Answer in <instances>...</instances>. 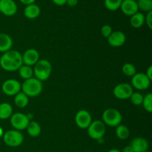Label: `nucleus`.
Instances as JSON below:
<instances>
[{"label":"nucleus","instance_id":"obj_2","mask_svg":"<svg viewBox=\"0 0 152 152\" xmlns=\"http://www.w3.org/2000/svg\"><path fill=\"white\" fill-rule=\"evenodd\" d=\"M22 92L29 97L37 96L42 91V83L37 78H31L25 80L21 86Z\"/></svg>","mask_w":152,"mask_h":152},{"label":"nucleus","instance_id":"obj_36","mask_svg":"<svg viewBox=\"0 0 152 152\" xmlns=\"http://www.w3.org/2000/svg\"><path fill=\"white\" fill-rule=\"evenodd\" d=\"M121 152H134L133 150H132V147L130 145H128V146H126L123 149V151Z\"/></svg>","mask_w":152,"mask_h":152},{"label":"nucleus","instance_id":"obj_30","mask_svg":"<svg viewBox=\"0 0 152 152\" xmlns=\"http://www.w3.org/2000/svg\"><path fill=\"white\" fill-rule=\"evenodd\" d=\"M112 33V28L109 25H105L101 28V34L105 38H108Z\"/></svg>","mask_w":152,"mask_h":152},{"label":"nucleus","instance_id":"obj_25","mask_svg":"<svg viewBox=\"0 0 152 152\" xmlns=\"http://www.w3.org/2000/svg\"><path fill=\"white\" fill-rule=\"evenodd\" d=\"M123 0H105V6L108 10L115 11L120 8Z\"/></svg>","mask_w":152,"mask_h":152},{"label":"nucleus","instance_id":"obj_35","mask_svg":"<svg viewBox=\"0 0 152 152\" xmlns=\"http://www.w3.org/2000/svg\"><path fill=\"white\" fill-rule=\"evenodd\" d=\"M22 3H23L24 4H26V5H28V4H34L36 0H19Z\"/></svg>","mask_w":152,"mask_h":152},{"label":"nucleus","instance_id":"obj_14","mask_svg":"<svg viewBox=\"0 0 152 152\" xmlns=\"http://www.w3.org/2000/svg\"><path fill=\"white\" fill-rule=\"evenodd\" d=\"M39 60V52L35 49H28L24 53L22 56V62L25 65L32 66L35 65L38 61Z\"/></svg>","mask_w":152,"mask_h":152},{"label":"nucleus","instance_id":"obj_19","mask_svg":"<svg viewBox=\"0 0 152 152\" xmlns=\"http://www.w3.org/2000/svg\"><path fill=\"white\" fill-rule=\"evenodd\" d=\"M130 23L133 28H139L142 27L145 23V16L143 13L137 12L132 15L130 19Z\"/></svg>","mask_w":152,"mask_h":152},{"label":"nucleus","instance_id":"obj_11","mask_svg":"<svg viewBox=\"0 0 152 152\" xmlns=\"http://www.w3.org/2000/svg\"><path fill=\"white\" fill-rule=\"evenodd\" d=\"M75 122L80 129H88L92 122L91 115L86 110H80L76 114Z\"/></svg>","mask_w":152,"mask_h":152},{"label":"nucleus","instance_id":"obj_6","mask_svg":"<svg viewBox=\"0 0 152 152\" xmlns=\"http://www.w3.org/2000/svg\"><path fill=\"white\" fill-rule=\"evenodd\" d=\"M88 133L92 139L97 140L102 139L105 133V125L100 120H94L88 128Z\"/></svg>","mask_w":152,"mask_h":152},{"label":"nucleus","instance_id":"obj_27","mask_svg":"<svg viewBox=\"0 0 152 152\" xmlns=\"http://www.w3.org/2000/svg\"><path fill=\"white\" fill-rule=\"evenodd\" d=\"M123 73L127 77H133L134 74H137L136 68L134 65L132 63H126L122 68Z\"/></svg>","mask_w":152,"mask_h":152},{"label":"nucleus","instance_id":"obj_21","mask_svg":"<svg viewBox=\"0 0 152 152\" xmlns=\"http://www.w3.org/2000/svg\"><path fill=\"white\" fill-rule=\"evenodd\" d=\"M28 134L32 137H37L41 133V126L37 122L31 121L27 127Z\"/></svg>","mask_w":152,"mask_h":152},{"label":"nucleus","instance_id":"obj_28","mask_svg":"<svg viewBox=\"0 0 152 152\" xmlns=\"http://www.w3.org/2000/svg\"><path fill=\"white\" fill-rule=\"evenodd\" d=\"M142 105L143 108H145V111L148 112H152V94L149 93L143 97V100H142Z\"/></svg>","mask_w":152,"mask_h":152},{"label":"nucleus","instance_id":"obj_40","mask_svg":"<svg viewBox=\"0 0 152 152\" xmlns=\"http://www.w3.org/2000/svg\"><path fill=\"white\" fill-rule=\"evenodd\" d=\"M145 152H149V151H145Z\"/></svg>","mask_w":152,"mask_h":152},{"label":"nucleus","instance_id":"obj_34","mask_svg":"<svg viewBox=\"0 0 152 152\" xmlns=\"http://www.w3.org/2000/svg\"><path fill=\"white\" fill-rule=\"evenodd\" d=\"M146 76L148 77V79H149L150 80H152V66L151 65H150L149 67H148V68L147 69V72H146Z\"/></svg>","mask_w":152,"mask_h":152},{"label":"nucleus","instance_id":"obj_24","mask_svg":"<svg viewBox=\"0 0 152 152\" xmlns=\"http://www.w3.org/2000/svg\"><path fill=\"white\" fill-rule=\"evenodd\" d=\"M116 134L117 137L120 140H126L129 137L130 134L129 129L124 125H119L117 126L116 130Z\"/></svg>","mask_w":152,"mask_h":152},{"label":"nucleus","instance_id":"obj_29","mask_svg":"<svg viewBox=\"0 0 152 152\" xmlns=\"http://www.w3.org/2000/svg\"><path fill=\"white\" fill-rule=\"evenodd\" d=\"M131 102L135 105H142V100H143V96L141 94L137 93V92H134L130 96Z\"/></svg>","mask_w":152,"mask_h":152},{"label":"nucleus","instance_id":"obj_12","mask_svg":"<svg viewBox=\"0 0 152 152\" xmlns=\"http://www.w3.org/2000/svg\"><path fill=\"white\" fill-rule=\"evenodd\" d=\"M0 12L5 16H13L17 12V5L13 0H0Z\"/></svg>","mask_w":152,"mask_h":152},{"label":"nucleus","instance_id":"obj_5","mask_svg":"<svg viewBox=\"0 0 152 152\" xmlns=\"http://www.w3.org/2000/svg\"><path fill=\"white\" fill-rule=\"evenodd\" d=\"M3 140L7 146L17 147L23 142L24 137L19 131L10 130L3 134Z\"/></svg>","mask_w":152,"mask_h":152},{"label":"nucleus","instance_id":"obj_32","mask_svg":"<svg viewBox=\"0 0 152 152\" xmlns=\"http://www.w3.org/2000/svg\"><path fill=\"white\" fill-rule=\"evenodd\" d=\"M53 2L55 4L58 6H62V5H65L66 4V1L67 0H52Z\"/></svg>","mask_w":152,"mask_h":152},{"label":"nucleus","instance_id":"obj_10","mask_svg":"<svg viewBox=\"0 0 152 152\" xmlns=\"http://www.w3.org/2000/svg\"><path fill=\"white\" fill-rule=\"evenodd\" d=\"M1 90L7 96H15L20 92L21 84L16 80H7L3 83Z\"/></svg>","mask_w":152,"mask_h":152},{"label":"nucleus","instance_id":"obj_1","mask_svg":"<svg viewBox=\"0 0 152 152\" xmlns=\"http://www.w3.org/2000/svg\"><path fill=\"white\" fill-rule=\"evenodd\" d=\"M22 65V56L17 50H8L4 53L0 59V65L4 71H17Z\"/></svg>","mask_w":152,"mask_h":152},{"label":"nucleus","instance_id":"obj_37","mask_svg":"<svg viewBox=\"0 0 152 152\" xmlns=\"http://www.w3.org/2000/svg\"><path fill=\"white\" fill-rule=\"evenodd\" d=\"M108 152H121V151H120V150L118 149H116V148H113V149H111Z\"/></svg>","mask_w":152,"mask_h":152},{"label":"nucleus","instance_id":"obj_18","mask_svg":"<svg viewBox=\"0 0 152 152\" xmlns=\"http://www.w3.org/2000/svg\"><path fill=\"white\" fill-rule=\"evenodd\" d=\"M13 45L11 37L6 34H0V52L8 51Z\"/></svg>","mask_w":152,"mask_h":152},{"label":"nucleus","instance_id":"obj_16","mask_svg":"<svg viewBox=\"0 0 152 152\" xmlns=\"http://www.w3.org/2000/svg\"><path fill=\"white\" fill-rule=\"evenodd\" d=\"M130 146L134 152H145L148 151V142L142 137H136L132 141Z\"/></svg>","mask_w":152,"mask_h":152},{"label":"nucleus","instance_id":"obj_9","mask_svg":"<svg viewBox=\"0 0 152 152\" xmlns=\"http://www.w3.org/2000/svg\"><path fill=\"white\" fill-rule=\"evenodd\" d=\"M132 84L134 88L143 91L148 88L151 84V80L144 73H138L132 77Z\"/></svg>","mask_w":152,"mask_h":152},{"label":"nucleus","instance_id":"obj_20","mask_svg":"<svg viewBox=\"0 0 152 152\" xmlns=\"http://www.w3.org/2000/svg\"><path fill=\"white\" fill-rule=\"evenodd\" d=\"M13 114V108L11 105L7 102L0 104V119L7 120L10 118Z\"/></svg>","mask_w":152,"mask_h":152},{"label":"nucleus","instance_id":"obj_3","mask_svg":"<svg viewBox=\"0 0 152 152\" xmlns=\"http://www.w3.org/2000/svg\"><path fill=\"white\" fill-rule=\"evenodd\" d=\"M52 66L47 59H40L34 65V74L40 81L47 80L51 74Z\"/></svg>","mask_w":152,"mask_h":152},{"label":"nucleus","instance_id":"obj_39","mask_svg":"<svg viewBox=\"0 0 152 152\" xmlns=\"http://www.w3.org/2000/svg\"><path fill=\"white\" fill-rule=\"evenodd\" d=\"M134 1H138V0H134Z\"/></svg>","mask_w":152,"mask_h":152},{"label":"nucleus","instance_id":"obj_13","mask_svg":"<svg viewBox=\"0 0 152 152\" xmlns=\"http://www.w3.org/2000/svg\"><path fill=\"white\" fill-rule=\"evenodd\" d=\"M126 40V35L122 31H114L108 37V42L111 46L114 48L121 47L125 44Z\"/></svg>","mask_w":152,"mask_h":152},{"label":"nucleus","instance_id":"obj_38","mask_svg":"<svg viewBox=\"0 0 152 152\" xmlns=\"http://www.w3.org/2000/svg\"><path fill=\"white\" fill-rule=\"evenodd\" d=\"M3 134H4V132H3V129L0 127V137H3Z\"/></svg>","mask_w":152,"mask_h":152},{"label":"nucleus","instance_id":"obj_26","mask_svg":"<svg viewBox=\"0 0 152 152\" xmlns=\"http://www.w3.org/2000/svg\"><path fill=\"white\" fill-rule=\"evenodd\" d=\"M137 2L139 10L147 13L152 11V0H138Z\"/></svg>","mask_w":152,"mask_h":152},{"label":"nucleus","instance_id":"obj_31","mask_svg":"<svg viewBox=\"0 0 152 152\" xmlns=\"http://www.w3.org/2000/svg\"><path fill=\"white\" fill-rule=\"evenodd\" d=\"M145 22H146L149 29H152V11L147 13L146 16H145Z\"/></svg>","mask_w":152,"mask_h":152},{"label":"nucleus","instance_id":"obj_33","mask_svg":"<svg viewBox=\"0 0 152 152\" xmlns=\"http://www.w3.org/2000/svg\"><path fill=\"white\" fill-rule=\"evenodd\" d=\"M66 4L70 7H74L78 4V0H67Z\"/></svg>","mask_w":152,"mask_h":152},{"label":"nucleus","instance_id":"obj_4","mask_svg":"<svg viewBox=\"0 0 152 152\" xmlns=\"http://www.w3.org/2000/svg\"><path fill=\"white\" fill-rule=\"evenodd\" d=\"M123 117L119 111L114 108L106 109L102 114V120L105 125L111 127H117L120 125Z\"/></svg>","mask_w":152,"mask_h":152},{"label":"nucleus","instance_id":"obj_17","mask_svg":"<svg viewBox=\"0 0 152 152\" xmlns=\"http://www.w3.org/2000/svg\"><path fill=\"white\" fill-rule=\"evenodd\" d=\"M40 7L36 4H31L26 5L25 10H24V14L25 16L28 19H34L38 17L40 14Z\"/></svg>","mask_w":152,"mask_h":152},{"label":"nucleus","instance_id":"obj_8","mask_svg":"<svg viewBox=\"0 0 152 152\" xmlns=\"http://www.w3.org/2000/svg\"><path fill=\"white\" fill-rule=\"evenodd\" d=\"M113 93L117 99H127L134 93L133 87L128 83H120L114 87Z\"/></svg>","mask_w":152,"mask_h":152},{"label":"nucleus","instance_id":"obj_22","mask_svg":"<svg viewBox=\"0 0 152 152\" xmlns=\"http://www.w3.org/2000/svg\"><path fill=\"white\" fill-rule=\"evenodd\" d=\"M29 99L28 96L23 92H19L17 94L15 95L14 97V102L17 107L20 108H23L28 105Z\"/></svg>","mask_w":152,"mask_h":152},{"label":"nucleus","instance_id":"obj_23","mask_svg":"<svg viewBox=\"0 0 152 152\" xmlns=\"http://www.w3.org/2000/svg\"><path fill=\"white\" fill-rule=\"evenodd\" d=\"M19 74L22 79L28 80V79L31 78L33 77V75H34V70H33V68L31 66L22 65L19 68Z\"/></svg>","mask_w":152,"mask_h":152},{"label":"nucleus","instance_id":"obj_15","mask_svg":"<svg viewBox=\"0 0 152 152\" xmlns=\"http://www.w3.org/2000/svg\"><path fill=\"white\" fill-rule=\"evenodd\" d=\"M120 9L124 14L131 16L137 13L139 10L137 2L134 0H123Z\"/></svg>","mask_w":152,"mask_h":152},{"label":"nucleus","instance_id":"obj_7","mask_svg":"<svg viewBox=\"0 0 152 152\" xmlns=\"http://www.w3.org/2000/svg\"><path fill=\"white\" fill-rule=\"evenodd\" d=\"M29 123L28 116L22 113H16L10 117V123L15 130L20 131L27 129Z\"/></svg>","mask_w":152,"mask_h":152}]
</instances>
